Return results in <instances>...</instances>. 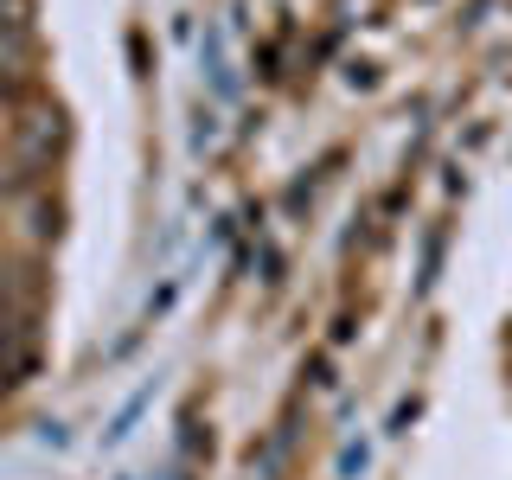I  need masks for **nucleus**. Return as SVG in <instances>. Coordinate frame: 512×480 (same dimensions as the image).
<instances>
[{
    "label": "nucleus",
    "mask_w": 512,
    "mask_h": 480,
    "mask_svg": "<svg viewBox=\"0 0 512 480\" xmlns=\"http://www.w3.org/2000/svg\"><path fill=\"white\" fill-rule=\"evenodd\" d=\"M0 20H26V0H0Z\"/></svg>",
    "instance_id": "obj_2"
},
{
    "label": "nucleus",
    "mask_w": 512,
    "mask_h": 480,
    "mask_svg": "<svg viewBox=\"0 0 512 480\" xmlns=\"http://www.w3.org/2000/svg\"><path fill=\"white\" fill-rule=\"evenodd\" d=\"M26 77V20H0V90Z\"/></svg>",
    "instance_id": "obj_1"
}]
</instances>
